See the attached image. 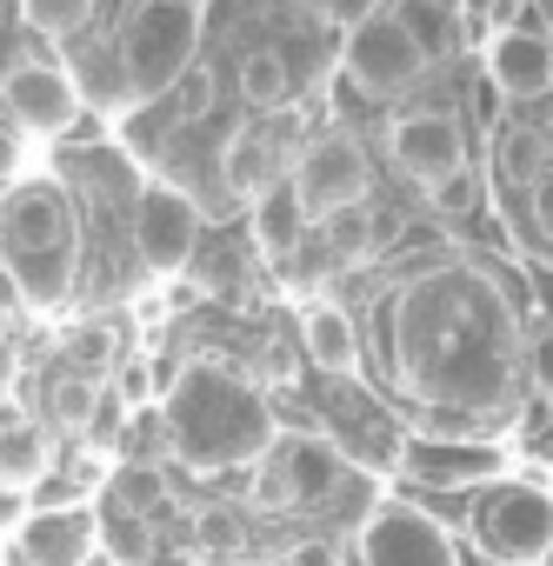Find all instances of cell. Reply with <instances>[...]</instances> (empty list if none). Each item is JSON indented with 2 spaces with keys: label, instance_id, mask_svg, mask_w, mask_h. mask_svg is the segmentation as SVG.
<instances>
[{
  "label": "cell",
  "instance_id": "cell-6",
  "mask_svg": "<svg viewBox=\"0 0 553 566\" xmlns=\"http://www.w3.org/2000/svg\"><path fill=\"white\" fill-rule=\"evenodd\" d=\"M253 467H260L253 473V500L267 513H307L347 480V453L334 440H321V433H288V440L273 433V447Z\"/></svg>",
  "mask_w": 553,
  "mask_h": 566
},
{
  "label": "cell",
  "instance_id": "cell-35",
  "mask_svg": "<svg viewBox=\"0 0 553 566\" xmlns=\"http://www.w3.org/2000/svg\"><path fill=\"white\" fill-rule=\"evenodd\" d=\"M21 154H28L21 134H14V127H0V180H21Z\"/></svg>",
  "mask_w": 553,
  "mask_h": 566
},
{
  "label": "cell",
  "instance_id": "cell-15",
  "mask_svg": "<svg viewBox=\"0 0 553 566\" xmlns=\"http://www.w3.org/2000/svg\"><path fill=\"white\" fill-rule=\"evenodd\" d=\"M487 81L507 101H546L553 94V41L540 28H493V41H487Z\"/></svg>",
  "mask_w": 553,
  "mask_h": 566
},
{
  "label": "cell",
  "instance_id": "cell-7",
  "mask_svg": "<svg viewBox=\"0 0 553 566\" xmlns=\"http://www.w3.org/2000/svg\"><path fill=\"white\" fill-rule=\"evenodd\" d=\"M347 74L361 94L374 101H400L407 87H420L427 54L414 48V34L400 28L394 8H361V21L347 28Z\"/></svg>",
  "mask_w": 553,
  "mask_h": 566
},
{
  "label": "cell",
  "instance_id": "cell-25",
  "mask_svg": "<svg viewBox=\"0 0 553 566\" xmlns=\"http://www.w3.org/2000/svg\"><path fill=\"white\" fill-rule=\"evenodd\" d=\"M321 233H327V253H334L341 266H361V260L374 253V240H380V227H374V207H347V213L321 220Z\"/></svg>",
  "mask_w": 553,
  "mask_h": 566
},
{
  "label": "cell",
  "instance_id": "cell-34",
  "mask_svg": "<svg viewBox=\"0 0 553 566\" xmlns=\"http://www.w3.org/2000/svg\"><path fill=\"white\" fill-rule=\"evenodd\" d=\"M194 526H200V546H233V513L213 506V513H200Z\"/></svg>",
  "mask_w": 553,
  "mask_h": 566
},
{
  "label": "cell",
  "instance_id": "cell-5",
  "mask_svg": "<svg viewBox=\"0 0 553 566\" xmlns=\"http://www.w3.org/2000/svg\"><path fill=\"white\" fill-rule=\"evenodd\" d=\"M467 533L493 566H540L553 553V493L540 480H493L473 500Z\"/></svg>",
  "mask_w": 553,
  "mask_h": 566
},
{
  "label": "cell",
  "instance_id": "cell-16",
  "mask_svg": "<svg viewBox=\"0 0 553 566\" xmlns=\"http://www.w3.org/2000/svg\"><path fill=\"white\" fill-rule=\"evenodd\" d=\"M54 473V433L28 413L0 420V493H34Z\"/></svg>",
  "mask_w": 553,
  "mask_h": 566
},
{
  "label": "cell",
  "instance_id": "cell-24",
  "mask_svg": "<svg viewBox=\"0 0 553 566\" xmlns=\"http://www.w3.org/2000/svg\"><path fill=\"white\" fill-rule=\"evenodd\" d=\"M61 347H67V374L107 380V367H114V354H121V334H114V321H81V327L61 334Z\"/></svg>",
  "mask_w": 553,
  "mask_h": 566
},
{
  "label": "cell",
  "instance_id": "cell-36",
  "mask_svg": "<svg viewBox=\"0 0 553 566\" xmlns=\"http://www.w3.org/2000/svg\"><path fill=\"white\" fill-rule=\"evenodd\" d=\"M207 566H260V559H207Z\"/></svg>",
  "mask_w": 553,
  "mask_h": 566
},
{
  "label": "cell",
  "instance_id": "cell-10",
  "mask_svg": "<svg viewBox=\"0 0 553 566\" xmlns=\"http://www.w3.org/2000/svg\"><path fill=\"white\" fill-rule=\"evenodd\" d=\"M200 240V207L187 187L174 180H147L134 193V253L154 266V273H174Z\"/></svg>",
  "mask_w": 553,
  "mask_h": 566
},
{
  "label": "cell",
  "instance_id": "cell-19",
  "mask_svg": "<svg viewBox=\"0 0 553 566\" xmlns=\"http://www.w3.org/2000/svg\"><path fill=\"white\" fill-rule=\"evenodd\" d=\"M220 180H227V193L260 200L267 187H281V147H273L267 134H233L220 147Z\"/></svg>",
  "mask_w": 553,
  "mask_h": 566
},
{
  "label": "cell",
  "instance_id": "cell-29",
  "mask_svg": "<svg viewBox=\"0 0 553 566\" xmlns=\"http://www.w3.org/2000/svg\"><path fill=\"white\" fill-rule=\"evenodd\" d=\"M427 207H434L440 220H467V213H480V180H473V167L434 180V187H427Z\"/></svg>",
  "mask_w": 553,
  "mask_h": 566
},
{
  "label": "cell",
  "instance_id": "cell-8",
  "mask_svg": "<svg viewBox=\"0 0 553 566\" xmlns=\"http://www.w3.org/2000/svg\"><path fill=\"white\" fill-rule=\"evenodd\" d=\"M288 187H294V200H301L307 220H334V213H347V207H367V154H361V140H354V134H321V140H307Z\"/></svg>",
  "mask_w": 553,
  "mask_h": 566
},
{
  "label": "cell",
  "instance_id": "cell-3",
  "mask_svg": "<svg viewBox=\"0 0 553 566\" xmlns=\"http://www.w3.org/2000/svg\"><path fill=\"white\" fill-rule=\"evenodd\" d=\"M0 273L21 307H54L74 287V200L61 180H14L0 193Z\"/></svg>",
  "mask_w": 553,
  "mask_h": 566
},
{
  "label": "cell",
  "instance_id": "cell-27",
  "mask_svg": "<svg viewBox=\"0 0 553 566\" xmlns=\"http://www.w3.org/2000/svg\"><path fill=\"white\" fill-rule=\"evenodd\" d=\"M28 28L41 41H67L94 28V0H28Z\"/></svg>",
  "mask_w": 553,
  "mask_h": 566
},
{
  "label": "cell",
  "instance_id": "cell-33",
  "mask_svg": "<svg viewBox=\"0 0 553 566\" xmlns=\"http://www.w3.org/2000/svg\"><path fill=\"white\" fill-rule=\"evenodd\" d=\"M526 200H533V227H540V233L553 240V167H546V174L533 180V193H526Z\"/></svg>",
  "mask_w": 553,
  "mask_h": 566
},
{
  "label": "cell",
  "instance_id": "cell-22",
  "mask_svg": "<svg viewBox=\"0 0 553 566\" xmlns=\"http://www.w3.org/2000/svg\"><path fill=\"white\" fill-rule=\"evenodd\" d=\"M294 94V67L281 48H247L240 54V101L247 107H281Z\"/></svg>",
  "mask_w": 553,
  "mask_h": 566
},
{
  "label": "cell",
  "instance_id": "cell-23",
  "mask_svg": "<svg viewBox=\"0 0 553 566\" xmlns=\"http://www.w3.org/2000/svg\"><path fill=\"white\" fill-rule=\"evenodd\" d=\"M394 14H400V28L414 34V48L427 54V67H434L440 54H453V48H460V34L473 28L460 8H394Z\"/></svg>",
  "mask_w": 553,
  "mask_h": 566
},
{
  "label": "cell",
  "instance_id": "cell-13",
  "mask_svg": "<svg viewBox=\"0 0 553 566\" xmlns=\"http://www.w3.org/2000/svg\"><path fill=\"white\" fill-rule=\"evenodd\" d=\"M0 107L28 134H74L81 127V94L54 61H14L0 74Z\"/></svg>",
  "mask_w": 553,
  "mask_h": 566
},
{
  "label": "cell",
  "instance_id": "cell-17",
  "mask_svg": "<svg viewBox=\"0 0 553 566\" xmlns=\"http://www.w3.org/2000/svg\"><path fill=\"white\" fill-rule=\"evenodd\" d=\"M301 340H307V360H314L321 374L354 380V367H361V327H354V314H347V307L314 301V307L301 314Z\"/></svg>",
  "mask_w": 553,
  "mask_h": 566
},
{
  "label": "cell",
  "instance_id": "cell-30",
  "mask_svg": "<svg viewBox=\"0 0 553 566\" xmlns=\"http://www.w3.org/2000/svg\"><path fill=\"white\" fill-rule=\"evenodd\" d=\"M167 94H174V114H180V120H200V114L213 107V67H200V61H194Z\"/></svg>",
  "mask_w": 553,
  "mask_h": 566
},
{
  "label": "cell",
  "instance_id": "cell-26",
  "mask_svg": "<svg viewBox=\"0 0 553 566\" xmlns=\"http://www.w3.org/2000/svg\"><path fill=\"white\" fill-rule=\"evenodd\" d=\"M107 493L134 513V520H147V513H167V480H160V467H121L114 480H107Z\"/></svg>",
  "mask_w": 553,
  "mask_h": 566
},
{
  "label": "cell",
  "instance_id": "cell-28",
  "mask_svg": "<svg viewBox=\"0 0 553 566\" xmlns=\"http://www.w3.org/2000/svg\"><path fill=\"white\" fill-rule=\"evenodd\" d=\"M121 447L134 453L127 467H154V460L167 453V427H160V407H134V413H127V427H121Z\"/></svg>",
  "mask_w": 553,
  "mask_h": 566
},
{
  "label": "cell",
  "instance_id": "cell-21",
  "mask_svg": "<svg viewBox=\"0 0 553 566\" xmlns=\"http://www.w3.org/2000/svg\"><path fill=\"white\" fill-rule=\"evenodd\" d=\"M101 394H107V380H87V374H54V387H48V433H87V420H94V407H101Z\"/></svg>",
  "mask_w": 553,
  "mask_h": 566
},
{
  "label": "cell",
  "instance_id": "cell-18",
  "mask_svg": "<svg viewBox=\"0 0 553 566\" xmlns=\"http://www.w3.org/2000/svg\"><path fill=\"white\" fill-rule=\"evenodd\" d=\"M553 167V140L540 127H500L487 147V174L500 193H533V180Z\"/></svg>",
  "mask_w": 553,
  "mask_h": 566
},
{
  "label": "cell",
  "instance_id": "cell-9",
  "mask_svg": "<svg viewBox=\"0 0 553 566\" xmlns=\"http://www.w3.org/2000/svg\"><path fill=\"white\" fill-rule=\"evenodd\" d=\"M361 566H460V546L440 520H427L420 506L380 500L361 520Z\"/></svg>",
  "mask_w": 553,
  "mask_h": 566
},
{
  "label": "cell",
  "instance_id": "cell-1",
  "mask_svg": "<svg viewBox=\"0 0 553 566\" xmlns=\"http://www.w3.org/2000/svg\"><path fill=\"white\" fill-rule=\"evenodd\" d=\"M513 360L507 307L487 280L434 266L394 307V367L420 400H453L460 413L487 407L500 394V374Z\"/></svg>",
  "mask_w": 553,
  "mask_h": 566
},
{
  "label": "cell",
  "instance_id": "cell-11",
  "mask_svg": "<svg viewBox=\"0 0 553 566\" xmlns=\"http://www.w3.org/2000/svg\"><path fill=\"white\" fill-rule=\"evenodd\" d=\"M387 160L407 180L434 187V180H447V174L467 167V127L453 114H440V107H414V114L387 120Z\"/></svg>",
  "mask_w": 553,
  "mask_h": 566
},
{
  "label": "cell",
  "instance_id": "cell-4",
  "mask_svg": "<svg viewBox=\"0 0 553 566\" xmlns=\"http://www.w3.org/2000/svg\"><path fill=\"white\" fill-rule=\"evenodd\" d=\"M200 8H180V0H140V8H121V21H114V34H107V48H114V67H121V94H127V107H147V101H160L194 61V48H200Z\"/></svg>",
  "mask_w": 553,
  "mask_h": 566
},
{
  "label": "cell",
  "instance_id": "cell-2",
  "mask_svg": "<svg viewBox=\"0 0 553 566\" xmlns=\"http://www.w3.org/2000/svg\"><path fill=\"white\" fill-rule=\"evenodd\" d=\"M160 427H167V453L187 473H233L273 447V413L260 387H247L227 367H187L160 400Z\"/></svg>",
  "mask_w": 553,
  "mask_h": 566
},
{
  "label": "cell",
  "instance_id": "cell-14",
  "mask_svg": "<svg viewBox=\"0 0 553 566\" xmlns=\"http://www.w3.org/2000/svg\"><path fill=\"white\" fill-rule=\"evenodd\" d=\"M400 473L407 480H420V486H487V480H500L507 473V447H493V440H414L407 453H400Z\"/></svg>",
  "mask_w": 553,
  "mask_h": 566
},
{
  "label": "cell",
  "instance_id": "cell-20",
  "mask_svg": "<svg viewBox=\"0 0 553 566\" xmlns=\"http://www.w3.org/2000/svg\"><path fill=\"white\" fill-rule=\"evenodd\" d=\"M301 233H307V213H301V200H294V187L281 180V187H267L260 200H253V240H260V253H294L301 247Z\"/></svg>",
  "mask_w": 553,
  "mask_h": 566
},
{
  "label": "cell",
  "instance_id": "cell-12",
  "mask_svg": "<svg viewBox=\"0 0 553 566\" xmlns=\"http://www.w3.org/2000/svg\"><path fill=\"white\" fill-rule=\"evenodd\" d=\"M94 553H101V520L87 506L21 513V526H8V566H94Z\"/></svg>",
  "mask_w": 553,
  "mask_h": 566
},
{
  "label": "cell",
  "instance_id": "cell-31",
  "mask_svg": "<svg viewBox=\"0 0 553 566\" xmlns=\"http://www.w3.org/2000/svg\"><path fill=\"white\" fill-rule=\"evenodd\" d=\"M526 380H533V394L553 407V327H533V334H526Z\"/></svg>",
  "mask_w": 553,
  "mask_h": 566
},
{
  "label": "cell",
  "instance_id": "cell-37",
  "mask_svg": "<svg viewBox=\"0 0 553 566\" xmlns=\"http://www.w3.org/2000/svg\"><path fill=\"white\" fill-rule=\"evenodd\" d=\"M540 566H553V553H546V559H540Z\"/></svg>",
  "mask_w": 553,
  "mask_h": 566
},
{
  "label": "cell",
  "instance_id": "cell-32",
  "mask_svg": "<svg viewBox=\"0 0 553 566\" xmlns=\"http://www.w3.org/2000/svg\"><path fill=\"white\" fill-rule=\"evenodd\" d=\"M281 566H347V553H341L334 539L314 533V539H294V546L281 553Z\"/></svg>",
  "mask_w": 553,
  "mask_h": 566
}]
</instances>
